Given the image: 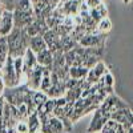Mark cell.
<instances>
[{"mask_svg":"<svg viewBox=\"0 0 133 133\" xmlns=\"http://www.w3.org/2000/svg\"><path fill=\"white\" fill-rule=\"evenodd\" d=\"M43 69H44V66L37 64V66H35L31 72L27 73V76H25V80H27L25 85L29 88V89H32V91H39L40 89V83H41V77H43Z\"/></svg>","mask_w":133,"mask_h":133,"instance_id":"5b68a950","label":"cell"},{"mask_svg":"<svg viewBox=\"0 0 133 133\" xmlns=\"http://www.w3.org/2000/svg\"><path fill=\"white\" fill-rule=\"evenodd\" d=\"M36 59H37V64L41 66H51L53 63V52L48 48L40 51L39 53H36Z\"/></svg>","mask_w":133,"mask_h":133,"instance_id":"7c38bea8","label":"cell"},{"mask_svg":"<svg viewBox=\"0 0 133 133\" xmlns=\"http://www.w3.org/2000/svg\"><path fill=\"white\" fill-rule=\"evenodd\" d=\"M8 56H9V53H8L7 36H0V69H2V66L4 65Z\"/></svg>","mask_w":133,"mask_h":133,"instance_id":"2e32d148","label":"cell"},{"mask_svg":"<svg viewBox=\"0 0 133 133\" xmlns=\"http://www.w3.org/2000/svg\"><path fill=\"white\" fill-rule=\"evenodd\" d=\"M107 15H108V11H107V7L103 3H100L98 5H96L93 8H89V16L95 23H98V21L103 17H105Z\"/></svg>","mask_w":133,"mask_h":133,"instance_id":"5bb4252c","label":"cell"},{"mask_svg":"<svg viewBox=\"0 0 133 133\" xmlns=\"http://www.w3.org/2000/svg\"><path fill=\"white\" fill-rule=\"evenodd\" d=\"M81 92H83V88L81 87H75V88H71V89H66L65 92V98L68 103H75L77 101L80 97H81Z\"/></svg>","mask_w":133,"mask_h":133,"instance_id":"e0dca14e","label":"cell"},{"mask_svg":"<svg viewBox=\"0 0 133 133\" xmlns=\"http://www.w3.org/2000/svg\"><path fill=\"white\" fill-rule=\"evenodd\" d=\"M65 92H66L65 81L59 80L57 83H53V84H52V87L47 91V95H48V97H51V98H57V97L64 96Z\"/></svg>","mask_w":133,"mask_h":133,"instance_id":"8fae6325","label":"cell"},{"mask_svg":"<svg viewBox=\"0 0 133 133\" xmlns=\"http://www.w3.org/2000/svg\"><path fill=\"white\" fill-rule=\"evenodd\" d=\"M0 76L4 81L5 88H12L19 85V80H17V76L15 72V65H14V57L12 56H8L4 65L2 66L0 69Z\"/></svg>","mask_w":133,"mask_h":133,"instance_id":"7a4b0ae2","label":"cell"},{"mask_svg":"<svg viewBox=\"0 0 133 133\" xmlns=\"http://www.w3.org/2000/svg\"><path fill=\"white\" fill-rule=\"evenodd\" d=\"M16 8H17V9H21V11L32 9V8H33L32 0H17V5H16Z\"/></svg>","mask_w":133,"mask_h":133,"instance_id":"44dd1931","label":"cell"},{"mask_svg":"<svg viewBox=\"0 0 133 133\" xmlns=\"http://www.w3.org/2000/svg\"><path fill=\"white\" fill-rule=\"evenodd\" d=\"M29 39L31 36L25 32L24 28L14 27V29L9 32V35H7L9 56L12 57L24 56L25 51L29 48Z\"/></svg>","mask_w":133,"mask_h":133,"instance_id":"6da1fadb","label":"cell"},{"mask_svg":"<svg viewBox=\"0 0 133 133\" xmlns=\"http://www.w3.org/2000/svg\"><path fill=\"white\" fill-rule=\"evenodd\" d=\"M88 69L87 66L84 65H73V66H69V77L72 79H85L87 75H88Z\"/></svg>","mask_w":133,"mask_h":133,"instance_id":"9a60e30c","label":"cell"},{"mask_svg":"<svg viewBox=\"0 0 133 133\" xmlns=\"http://www.w3.org/2000/svg\"><path fill=\"white\" fill-rule=\"evenodd\" d=\"M5 133H17V132H16L15 127H8V128L5 129Z\"/></svg>","mask_w":133,"mask_h":133,"instance_id":"603a6c76","label":"cell"},{"mask_svg":"<svg viewBox=\"0 0 133 133\" xmlns=\"http://www.w3.org/2000/svg\"><path fill=\"white\" fill-rule=\"evenodd\" d=\"M23 63H24V79L28 72H31L35 66H37V59H36V53L31 51L29 48L25 51L24 56H23Z\"/></svg>","mask_w":133,"mask_h":133,"instance_id":"30bf717a","label":"cell"},{"mask_svg":"<svg viewBox=\"0 0 133 133\" xmlns=\"http://www.w3.org/2000/svg\"><path fill=\"white\" fill-rule=\"evenodd\" d=\"M97 29L101 32V33H108L110 29H112V21H110L107 16L103 17V19L97 23Z\"/></svg>","mask_w":133,"mask_h":133,"instance_id":"d6986e66","label":"cell"},{"mask_svg":"<svg viewBox=\"0 0 133 133\" xmlns=\"http://www.w3.org/2000/svg\"><path fill=\"white\" fill-rule=\"evenodd\" d=\"M107 71H108V69H107L105 64H104L101 60H98V61L92 66V68L88 71V75H87V77H85V80L89 81L91 84H95V83H97V81L105 75Z\"/></svg>","mask_w":133,"mask_h":133,"instance_id":"9c48e42d","label":"cell"},{"mask_svg":"<svg viewBox=\"0 0 133 133\" xmlns=\"http://www.w3.org/2000/svg\"><path fill=\"white\" fill-rule=\"evenodd\" d=\"M35 19H36V15H35L33 8L28 9V11H21V9L16 8L14 11V25L16 28H25Z\"/></svg>","mask_w":133,"mask_h":133,"instance_id":"277c9868","label":"cell"},{"mask_svg":"<svg viewBox=\"0 0 133 133\" xmlns=\"http://www.w3.org/2000/svg\"><path fill=\"white\" fill-rule=\"evenodd\" d=\"M130 2H132V0H124V3H125V4H128V3H130Z\"/></svg>","mask_w":133,"mask_h":133,"instance_id":"484cf974","label":"cell"},{"mask_svg":"<svg viewBox=\"0 0 133 133\" xmlns=\"http://www.w3.org/2000/svg\"><path fill=\"white\" fill-rule=\"evenodd\" d=\"M109 118H110V113H104V112H101V110L97 108L95 110V116H93V120H92L91 127H89V129H88V132L93 133V132L101 130L103 127L107 124V121Z\"/></svg>","mask_w":133,"mask_h":133,"instance_id":"52a82bcc","label":"cell"},{"mask_svg":"<svg viewBox=\"0 0 133 133\" xmlns=\"http://www.w3.org/2000/svg\"><path fill=\"white\" fill-rule=\"evenodd\" d=\"M28 89L27 85H16V87H12V88H7V89L3 92V97L5 98V101L11 105H20L21 103H24V96H25V92Z\"/></svg>","mask_w":133,"mask_h":133,"instance_id":"3957f363","label":"cell"},{"mask_svg":"<svg viewBox=\"0 0 133 133\" xmlns=\"http://www.w3.org/2000/svg\"><path fill=\"white\" fill-rule=\"evenodd\" d=\"M15 129L17 133H29V127L27 120H19L15 124Z\"/></svg>","mask_w":133,"mask_h":133,"instance_id":"ffe728a7","label":"cell"},{"mask_svg":"<svg viewBox=\"0 0 133 133\" xmlns=\"http://www.w3.org/2000/svg\"><path fill=\"white\" fill-rule=\"evenodd\" d=\"M36 2H39V0H32V4H35Z\"/></svg>","mask_w":133,"mask_h":133,"instance_id":"4316f807","label":"cell"},{"mask_svg":"<svg viewBox=\"0 0 133 133\" xmlns=\"http://www.w3.org/2000/svg\"><path fill=\"white\" fill-rule=\"evenodd\" d=\"M48 48L47 47V43L44 40L43 35H36V36H32L29 39V49L33 51L35 53H39L40 51Z\"/></svg>","mask_w":133,"mask_h":133,"instance_id":"4fadbf2b","label":"cell"},{"mask_svg":"<svg viewBox=\"0 0 133 133\" xmlns=\"http://www.w3.org/2000/svg\"><path fill=\"white\" fill-rule=\"evenodd\" d=\"M48 95L45 92H43V91H33V97H32V101H33V105H35L36 108L43 105V104H45L47 103V100H48Z\"/></svg>","mask_w":133,"mask_h":133,"instance_id":"ac0fdd59","label":"cell"},{"mask_svg":"<svg viewBox=\"0 0 133 133\" xmlns=\"http://www.w3.org/2000/svg\"><path fill=\"white\" fill-rule=\"evenodd\" d=\"M3 11H4V8H3L2 4H0V17H2V15H3Z\"/></svg>","mask_w":133,"mask_h":133,"instance_id":"cb8c5ba5","label":"cell"},{"mask_svg":"<svg viewBox=\"0 0 133 133\" xmlns=\"http://www.w3.org/2000/svg\"><path fill=\"white\" fill-rule=\"evenodd\" d=\"M14 11L4 9L0 17V36H7L14 29Z\"/></svg>","mask_w":133,"mask_h":133,"instance_id":"8992f818","label":"cell"},{"mask_svg":"<svg viewBox=\"0 0 133 133\" xmlns=\"http://www.w3.org/2000/svg\"><path fill=\"white\" fill-rule=\"evenodd\" d=\"M44 40L47 43L48 49H51L52 52L55 51H61V36L55 31V29H48L45 33L43 35Z\"/></svg>","mask_w":133,"mask_h":133,"instance_id":"ba28073f","label":"cell"},{"mask_svg":"<svg viewBox=\"0 0 133 133\" xmlns=\"http://www.w3.org/2000/svg\"><path fill=\"white\" fill-rule=\"evenodd\" d=\"M0 4L3 5L4 9L8 11H15L17 5V0H0Z\"/></svg>","mask_w":133,"mask_h":133,"instance_id":"7402d4cb","label":"cell"},{"mask_svg":"<svg viewBox=\"0 0 133 133\" xmlns=\"http://www.w3.org/2000/svg\"><path fill=\"white\" fill-rule=\"evenodd\" d=\"M3 92H4V89H2V88H0V97L3 96Z\"/></svg>","mask_w":133,"mask_h":133,"instance_id":"d4e9b609","label":"cell"}]
</instances>
